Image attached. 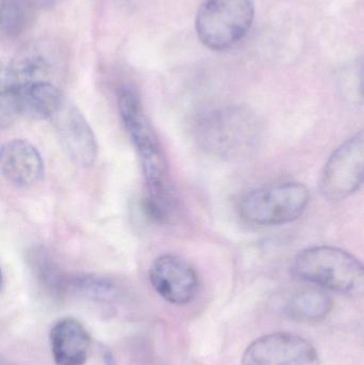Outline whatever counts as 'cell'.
<instances>
[{
	"label": "cell",
	"instance_id": "cell-1",
	"mask_svg": "<svg viewBox=\"0 0 364 365\" xmlns=\"http://www.w3.org/2000/svg\"><path fill=\"white\" fill-rule=\"evenodd\" d=\"M120 119L136 150L147 184V201L162 206L175 205L168 185V165L160 139L143 110L136 90L130 86L120 89Z\"/></svg>",
	"mask_w": 364,
	"mask_h": 365
},
{
	"label": "cell",
	"instance_id": "cell-2",
	"mask_svg": "<svg viewBox=\"0 0 364 365\" xmlns=\"http://www.w3.org/2000/svg\"><path fill=\"white\" fill-rule=\"evenodd\" d=\"M197 143L224 160L250 155L262 138V124L251 109L229 105L200 113L194 123Z\"/></svg>",
	"mask_w": 364,
	"mask_h": 365
},
{
	"label": "cell",
	"instance_id": "cell-3",
	"mask_svg": "<svg viewBox=\"0 0 364 365\" xmlns=\"http://www.w3.org/2000/svg\"><path fill=\"white\" fill-rule=\"evenodd\" d=\"M295 278L343 295L364 296V264L343 249L314 246L303 249L292 264Z\"/></svg>",
	"mask_w": 364,
	"mask_h": 365
},
{
	"label": "cell",
	"instance_id": "cell-4",
	"mask_svg": "<svg viewBox=\"0 0 364 365\" xmlns=\"http://www.w3.org/2000/svg\"><path fill=\"white\" fill-rule=\"evenodd\" d=\"M254 19V0H203L196 15L197 36L212 51H228L245 38Z\"/></svg>",
	"mask_w": 364,
	"mask_h": 365
},
{
	"label": "cell",
	"instance_id": "cell-5",
	"mask_svg": "<svg viewBox=\"0 0 364 365\" xmlns=\"http://www.w3.org/2000/svg\"><path fill=\"white\" fill-rule=\"evenodd\" d=\"M309 203L307 186L288 182L249 191L239 200L237 210L250 225H280L298 219Z\"/></svg>",
	"mask_w": 364,
	"mask_h": 365
},
{
	"label": "cell",
	"instance_id": "cell-6",
	"mask_svg": "<svg viewBox=\"0 0 364 365\" xmlns=\"http://www.w3.org/2000/svg\"><path fill=\"white\" fill-rule=\"evenodd\" d=\"M364 185V128L342 143L325 164L320 189L328 201L354 195Z\"/></svg>",
	"mask_w": 364,
	"mask_h": 365
},
{
	"label": "cell",
	"instance_id": "cell-7",
	"mask_svg": "<svg viewBox=\"0 0 364 365\" xmlns=\"http://www.w3.org/2000/svg\"><path fill=\"white\" fill-rule=\"evenodd\" d=\"M241 365H320V358L309 341L277 332L254 341L244 353Z\"/></svg>",
	"mask_w": 364,
	"mask_h": 365
},
{
	"label": "cell",
	"instance_id": "cell-8",
	"mask_svg": "<svg viewBox=\"0 0 364 365\" xmlns=\"http://www.w3.org/2000/svg\"><path fill=\"white\" fill-rule=\"evenodd\" d=\"M150 281L162 299L177 306L189 304L199 291L196 270L183 257L175 255H160L153 262Z\"/></svg>",
	"mask_w": 364,
	"mask_h": 365
},
{
	"label": "cell",
	"instance_id": "cell-9",
	"mask_svg": "<svg viewBox=\"0 0 364 365\" xmlns=\"http://www.w3.org/2000/svg\"><path fill=\"white\" fill-rule=\"evenodd\" d=\"M51 121L71 160L81 167L93 166L98 160V141L79 109L66 100Z\"/></svg>",
	"mask_w": 364,
	"mask_h": 365
},
{
	"label": "cell",
	"instance_id": "cell-10",
	"mask_svg": "<svg viewBox=\"0 0 364 365\" xmlns=\"http://www.w3.org/2000/svg\"><path fill=\"white\" fill-rule=\"evenodd\" d=\"M60 48L55 43H34L21 51L9 64L2 86L51 81L49 77L60 63Z\"/></svg>",
	"mask_w": 364,
	"mask_h": 365
},
{
	"label": "cell",
	"instance_id": "cell-11",
	"mask_svg": "<svg viewBox=\"0 0 364 365\" xmlns=\"http://www.w3.org/2000/svg\"><path fill=\"white\" fill-rule=\"evenodd\" d=\"M2 177L17 188H30L42 181L45 165L38 150L29 141L15 139L0 153Z\"/></svg>",
	"mask_w": 364,
	"mask_h": 365
},
{
	"label": "cell",
	"instance_id": "cell-12",
	"mask_svg": "<svg viewBox=\"0 0 364 365\" xmlns=\"http://www.w3.org/2000/svg\"><path fill=\"white\" fill-rule=\"evenodd\" d=\"M1 89L12 94L21 115L34 120H51L66 100L53 81L2 86Z\"/></svg>",
	"mask_w": 364,
	"mask_h": 365
},
{
	"label": "cell",
	"instance_id": "cell-13",
	"mask_svg": "<svg viewBox=\"0 0 364 365\" xmlns=\"http://www.w3.org/2000/svg\"><path fill=\"white\" fill-rule=\"evenodd\" d=\"M51 354L56 365H85L91 347V338L83 324L66 317L51 328Z\"/></svg>",
	"mask_w": 364,
	"mask_h": 365
},
{
	"label": "cell",
	"instance_id": "cell-14",
	"mask_svg": "<svg viewBox=\"0 0 364 365\" xmlns=\"http://www.w3.org/2000/svg\"><path fill=\"white\" fill-rule=\"evenodd\" d=\"M333 302L321 287H307L295 292L284 306L286 317L301 323H316L331 314Z\"/></svg>",
	"mask_w": 364,
	"mask_h": 365
},
{
	"label": "cell",
	"instance_id": "cell-15",
	"mask_svg": "<svg viewBox=\"0 0 364 365\" xmlns=\"http://www.w3.org/2000/svg\"><path fill=\"white\" fill-rule=\"evenodd\" d=\"M40 0H1V31L13 38L21 36L34 23Z\"/></svg>",
	"mask_w": 364,
	"mask_h": 365
},
{
	"label": "cell",
	"instance_id": "cell-16",
	"mask_svg": "<svg viewBox=\"0 0 364 365\" xmlns=\"http://www.w3.org/2000/svg\"><path fill=\"white\" fill-rule=\"evenodd\" d=\"M64 291L74 292L93 299H113L117 296L118 289L108 279L98 276L66 277Z\"/></svg>",
	"mask_w": 364,
	"mask_h": 365
},
{
	"label": "cell",
	"instance_id": "cell-17",
	"mask_svg": "<svg viewBox=\"0 0 364 365\" xmlns=\"http://www.w3.org/2000/svg\"><path fill=\"white\" fill-rule=\"evenodd\" d=\"M354 78L357 98L364 104V56L355 63Z\"/></svg>",
	"mask_w": 364,
	"mask_h": 365
},
{
	"label": "cell",
	"instance_id": "cell-18",
	"mask_svg": "<svg viewBox=\"0 0 364 365\" xmlns=\"http://www.w3.org/2000/svg\"><path fill=\"white\" fill-rule=\"evenodd\" d=\"M60 0H40L41 6L43 8H48V6H53V4L59 2Z\"/></svg>",
	"mask_w": 364,
	"mask_h": 365
}]
</instances>
